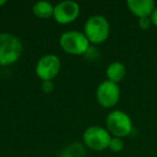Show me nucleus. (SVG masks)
Masks as SVG:
<instances>
[{
    "instance_id": "nucleus-1",
    "label": "nucleus",
    "mask_w": 157,
    "mask_h": 157,
    "mask_svg": "<svg viewBox=\"0 0 157 157\" xmlns=\"http://www.w3.org/2000/svg\"><path fill=\"white\" fill-rule=\"evenodd\" d=\"M24 46L17 36L10 33H0V66H11L22 57Z\"/></svg>"
},
{
    "instance_id": "nucleus-2",
    "label": "nucleus",
    "mask_w": 157,
    "mask_h": 157,
    "mask_svg": "<svg viewBox=\"0 0 157 157\" xmlns=\"http://www.w3.org/2000/svg\"><path fill=\"white\" fill-rule=\"evenodd\" d=\"M111 31L110 23L103 15L95 14L86 20L83 27V33L90 44L98 45L108 40Z\"/></svg>"
},
{
    "instance_id": "nucleus-3",
    "label": "nucleus",
    "mask_w": 157,
    "mask_h": 157,
    "mask_svg": "<svg viewBox=\"0 0 157 157\" xmlns=\"http://www.w3.org/2000/svg\"><path fill=\"white\" fill-rule=\"evenodd\" d=\"M59 45L65 53L72 56H82L87 53L90 43L83 31L67 30L59 37Z\"/></svg>"
},
{
    "instance_id": "nucleus-4",
    "label": "nucleus",
    "mask_w": 157,
    "mask_h": 157,
    "mask_svg": "<svg viewBox=\"0 0 157 157\" xmlns=\"http://www.w3.org/2000/svg\"><path fill=\"white\" fill-rule=\"evenodd\" d=\"M105 128L112 137L125 138L132 131V122L130 116L124 111L114 110L105 117Z\"/></svg>"
},
{
    "instance_id": "nucleus-5",
    "label": "nucleus",
    "mask_w": 157,
    "mask_h": 157,
    "mask_svg": "<svg viewBox=\"0 0 157 157\" xmlns=\"http://www.w3.org/2000/svg\"><path fill=\"white\" fill-rule=\"evenodd\" d=\"M82 139H83L84 145L87 148L100 152L109 148L112 136L105 127L93 125L84 130Z\"/></svg>"
},
{
    "instance_id": "nucleus-6",
    "label": "nucleus",
    "mask_w": 157,
    "mask_h": 157,
    "mask_svg": "<svg viewBox=\"0 0 157 157\" xmlns=\"http://www.w3.org/2000/svg\"><path fill=\"white\" fill-rule=\"evenodd\" d=\"M61 61L55 54H45L36 63V74L41 81H53L59 74Z\"/></svg>"
},
{
    "instance_id": "nucleus-7",
    "label": "nucleus",
    "mask_w": 157,
    "mask_h": 157,
    "mask_svg": "<svg viewBox=\"0 0 157 157\" xmlns=\"http://www.w3.org/2000/svg\"><path fill=\"white\" fill-rule=\"evenodd\" d=\"M121 98L120 86L116 83L105 80L96 90V99L99 105L105 109H111L118 103Z\"/></svg>"
},
{
    "instance_id": "nucleus-8",
    "label": "nucleus",
    "mask_w": 157,
    "mask_h": 157,
    "mask_svg": "<svg viewBox=\"0 0 157 157\" xmlns=\"http://www.w3.org/2000/svg\"><path fill=\"white\" fill-rule=\"evenodd\" d=\"M81 13L80 5L72 0H65L54 6L53 18L60 25H68L78 20Z\"/></svg>"
},
{
    "instance_id": "nucleus-9",
    "label": "nucleus",
    "mask_w": 157,
    "mask_h": 157,
    "mask_svg": "<svg viewBox=\"0 0 157 157\" xmlns=\"http://www.w3.org/2000/svg\"><path fill=\"white\" fill-rule=\"evenodd\" d=\"M126 5L129 11L139 18L151 16L156 8L153 0H128Z\"/></svg>"
},
{
    "instance_id": "nucleus-10",
    "label": "nucleus",
    "mask_w": 157,
    "mask_h": 157,
    "mask_svg": "<svg viewBox=\"0 0 157 157\" xmlns=\"http://www.w3.org/2000/svg\"><path fill=\"white\" fill-rule=\"evenodd\" d=\"M126 75V67L124 63L120 61H113L105 69V76L108 81L117 84L118 82L123 81Z\"/></svg>"
},
{
    "instance_id": "nucleus-11",
    "label": "nucleus",
    "mask_w": 157,
    "mask_h": 157,
    "mask_svg": "<svg viewBox=\"0 0 157 157\" xmlns=\"http://www.w3.org/2000/svg\"><path fill=\"white\" fill-rule=\"evenodd\" d=\"M33 13L38 18L48 20V18L53 17L54 5H52L48 1H38L33 6Z\"/></svg>"
},
{
    "instance_id": "nucleus-12",
    "label": "nucleus",
    "mask_w": 157,
    "mask_h": 157,
    "mask_svg": "<svg viewBox=\"0 0 157 157\" xmlns=\"http://www.w3.org/2000/svg\"><path fill=\"white\" fill-rule=\"evenodd\" d=\"M109 150H111L112 152H115V153H118L124 150V141H123V139L112 137L111 141H110V144H109Z\"/></svg>"
},
{
    "instance_id": "nucleus-13",
    "label": "nucleus",
    "mask_w": 157,
    "mask_h": 157,
    "mask_svg": "<svg viewBox=\"0 0 157 157\" xmlns=\"http://www.w3.org/2000/svg\"><path fill=\"white\" fill-rule=\"evenodd\" d=\"M138 24H139L140 28L143 29V30H146V29H148L153 25L150 16H146V17L139 18V21H138Z\"/></svg>"
},
{
    "instance_id": "nucleus-14",
    "label": "nucleus",
    "mask_w": 157,
    "mask_h": 157,
    "mask_svg": "<svg viewBox=\"0 0 157 157\" xmlns=\"http://www.w3.org/2000/svg\"><path fill=\"white\" fill-rule=\"evenodd\" d=\"M41 90L45 94H50L54 90V82L53 81H42Z\"/></svg>"
},
{
    "instance_id": "nucleus-15",
    "label": "nucleus",
    "mask_w": 157,
    "mask_h": 157,
    "mask_svg": "<svg viewBox=\"0 0 157 157\" xmlns=\"http://www.w3.org/2000/svg\"><path fill=\"white\" fill-rule=\"evenodd\" d=\"M150 17H151V21H152V24L157 27V8H155V10L153 11V13L151 14Z\"/></svg>"
},
{
    "instance_id": "nucleus-16",
    "label": "nucleus",
    "mask_w": 157,
    "mask_h": 157,
    "mask_svg": "<svg viewBox=\"0 0 157 157\" xmlns=\"http://www.w3.org/2000/svg\"><path fill=\"white\" fill-rule=\"evenodd\" d=\"M6 5H7V1H6V0H0V8L3 7V6H6Z\"/></svg>"
}]
</instances>
